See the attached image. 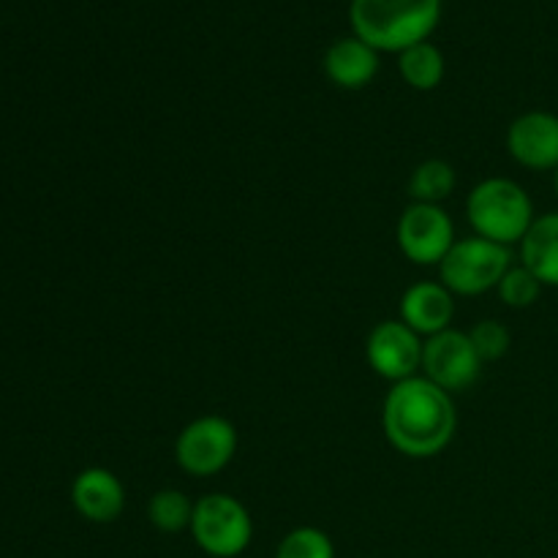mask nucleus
I'll use <instances>...</instances> for the list:
<instances>
[{"label": "nucleus", "instance_id": "nucleus-18", "mask_svg": "<svg viewBox=\"0 0 558 558\" xmlns=\"http://www.w3.org/2000/svg\"><path fill=\"white\" fill-rule=\"evenodd\" d=\"M276 558H336V545L322 529L300 526L281 539Z\"/></svg>", "mask_w": 558, "mask_h": 558}, {"label": "nucleus", "instance_id": "nucleus-8", "mask_svg": "<svg viewBox=\"0 0 558 558\" xmlns=\"http://www.w3.org/2000/svg\"><path fill=\"white\" fill-rule=\"evenodd\" d=\"M423 371L425 379L439 385L441 390L463 392L480 379L483 360L469 332H458L450 327L423 343Z\"/></svg>", "mask_w": 558, "mask_h": 558}, {"label": "nucleus", "instance_id": "nucleus-10", "mask_svg": "<svg viewBox=\"0 0 558 558\" xmlns=\"http://www.w3.org/2000/svg\"><path fill=\"white\" fill-rule=\"evenodd\" d=\"M507 150L521 167L548 172L558 169V114L534 112L521 114L507 129Z\"/></svg>", "mask_w": 558, "mask_h": 558}, {"label": "nucleus", "instance_id": "nucleus-7", "mask_svg": "<svg viewBox=\"0 0 558 558\" xmlns=\"http://www.w3.org/2000/svg\"><path fill=\"white\" fill-rule=\"evenodd\" d=\"M398 245L403 256L420 267L441 265L456 245V227L441 205L414 202L398 221Z\"/></svg>", "mask_w": 558, "mask_h": 558}, {"label": "nucleus", "instance_id": "nucleus-19", "mask_svg": "<svg viewBox=\"0 0 558 558\" xmlns=\"http://www.w3.org/2000/svg\"><path fill=\"white\" fill-rule=\"evenodd\" d=\"M496 289H499L501 300H505L510 308H529V305L537 303L539 294H543V283H539V278L534 276L532 270H526L523 265L510 267Z\"/></svg>", "mask_w": 558, "mask_h": 558}, {"label": "nucleus", "instance_id": "nucleus-14", "mask_svg": "<svg viewBox=\"0 0 558 558\" xmlns=\"http://www.w3.org/2000/svg\"><path fill=\"white\" fill-rule=\"evenodd\" d=\"M521 265L539 278L543 287L558 289V213L534 218L532 229L521 240Z\"/></svg>", "mask_w": 558, "mask_h": 558}, {"label": "nucleus", "instance_id": "nucleus-5", "mask_svg": "<svg viewBox=\"0 0 558 558\" xmlns=\"http://www.w3.org/2000/svg\"><path fill=\"white\" fill-rule=\"evenodd\" d=\"M512 267V251L507 245L494 243L485 238L456 240L450 254L441 259L439 276L441 283L452 294L474 298L488 289L499 287L505 272Z\"/></svg>", "mask_w": 558, "mask_h": 558}, {"label": "nucleus", "instance_id": "nucleus-6", "mask_svg": "<svg viewBox=\"0 0 558 558\" xmlns=\"http://www.w3.org/2000/svg\"><path fill=\"white\" fill-rule=\"evenodd\" d=\"M238 452V430L227 417L205 414L180 430L174 441V458L180 469L194 477H213L232 463Z\"/></svg>", "mask_w": 558, "mask_h": 558}, {"label": "nucleus", "instance_id": "nucleus-3", "mask_svg": "<svg viewBox=\"0 0 558 558\" xmlns=\"http://www.w3.org/2000/svg\"><path fill=\"white\" fill-rule=\"evenodd\" d=\"M466 216L477 238L507 245L521 243L534 223L532 196L510 178H488L474 185L466 199Z\"/></svg>", "mask_w": 558, "mask_h": 558}, {"label": "nucleus", "instance_id": "nucleus-4", "mask_svg": "<svg viewBox=\"0 0 558 558\" xmlns=\"http://www.w3.org/2000/svg\"><path fill=\"white\" fill-rule=\"evenodd\" d=\"M194 543L213 558L245 554L254 537V521L243 501L229 494H207L194 505L191 518Z\"/></svg>", "mask_w": 558, "mask_h": 558}, {"label": "nucleus", "instance_id": "nucleus-21", "mask_svg": "<svg viewBox=\"0 0 558 558\" xmlns=\"http://www.w3.org/2000/svg\"><path fill=\"white\" fill-rule=\"evenodd\" d=\"M556 194H558V169H556Z\"/></svg>", "mask_w": 558, "mask_h": 558}, {"label": "nucleus", "instance_id": "nucleus-11", "mask_svg": "<svg viewBox=\"0 0 558 558\" xmlns=\"http://www.w3.org/2000/svg\"><path fill=\"white\" fill-rule=\"evenodd\" d=\"M71 505L85 521L112 523L125 507V488L118 474L109 469H85L71 483Z\"/></svg>", "mask_w": 558, "mask_h": 558}, {"label": "nucleus", "instance_id": "nucleus-17", "mask_svg": "<svg viewBox=\"0 0 558 558\" xmlns=\"http://www.w3.org/2000/svg\"><path fill=\"white\" fill-rule=\"evenodd\" d=\"M194 505L183 490L163 488L153 494L150 505H147V518L153 526L163 534H178L183 529H191V518H194Z\"/></svg>", "mask_w": 558, "mask_h": 558}, {"label": "nucleus", "instance_id": "nucleus-20", "mask_svg": "<svg viewBox=\"0 0 558 558\" xmlns=\"http://www.w3.org/2000/svg\"><path fill=\"white\" fill-rule=\"evenodd\" d=\"M469 338H472L474 349H477L480 360L483 363H494V360H501L507 352H510L512 347V336L510 330H507L501 322L496 319H485L480 322L477 327H474L472 332H469Z\"/></svg>", "mask_w": 558, "mask_h": 558}, {"label": "nucleus", "instance_id": "nucleus-13", "mask_svg": "<svg viewBox=\"0 0 558 558\" xmlns=\"http://www.w3.org/2000/svg\"><path fill=\"white\" fill-rule=\"evenodd\" d=\"M325 74L343 90H363L379 74V49L360 36L338 38L325 52Z\"/></svg>", "mask_w": 558, "mask_h": 558}, {"label": "nucleus", "instance_id": "nucleus-16", "mask_svg": "<svg viewBox=\"0 0 558 558\" xmlns=\"http://www.w3.org/2000/svg\"><path fill=\"white\" fill-rule=\"evenodd\" d=\"M452 189H456V169L441 158L423 161L409 180V194L414 196V202L425 205H439L452 194Z\"/></svg>", "mask_w": 558, "mask_h": 558}, {"label": "nucleus", "instance_id": "nucleus-12", "mask_svg": "<svg viewBox=\"0 0 558 558\" xmlns=\"http://www.w3.org/2000/svg\"><path fill=\"white\" fill-rule=\"evenodd\" d=\"M456 316V300L445 283H414L401 298V322H407L417 336H439L450 330Z\"/></svg>", "mask_w": 558, "mask_h": 558}, {"label": "nucleus", "instance_id": "nucleus-9", "mask_svg": "<svg viewBox=\"0 0 558 558\" xmlns=\"http://www.w3.org/2000/svg\"><path fill=\"white\" fill-rule=\"evenodd\" d=\"M365 357L381 379L398 385L412 379L414 371L423 368V341L407 322L387 319L368 332Z\"/></svg>", "mask_w": 558, "mask_h": 558}, {"label": "nucleus", "instance_id": "nucleus-1", "mask_svg": "<svg viewBox=\"0 0 558 558\" xmlns=\"http://www.w3.org/2000/svg\"><path fill=\"white\" fill-rule=\"evenodd\" d=\"M385 436L409 458H434L452 441L458 428L456 403L425 376H412L387 392L381 409Z\"/></svg>", "mask_w": 558, "mask_h": 558}, {"label": "nucleus", "instance_id": "nucleus-2", "mask_svg": "<svg viewBox=\"0 0 558 558\" xmlns=\"http://www.w3.org/2000/svg\"><path fill=\"white\" fill-rule=\"evenodd\" d=\"M354 36L379 52H398L428 41L441 20V0H352Z\"/></svg>", "mask_w": 558, "mask_h": 558}, {"label": "nucleus", "instance_id": "nucleus-15", "mask_svg": "<svg viewBox=\"0 0 558 558\" xmlns=\"http://www.w3.org/2000/svg\"><path fill=\"white\" fill-rule=\"evenodd\" d=\"M398 71H401L403 82L414 90H434L445 80V54L436 44L420 41L398 54Z\"/></svg>", "mask_w": 558, "mask_h": 558}]
</instances>
